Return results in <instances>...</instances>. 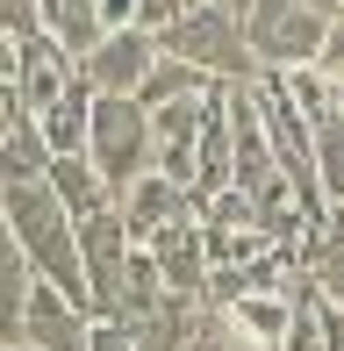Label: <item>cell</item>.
<instances>
[{"label": "cell", "instance_id": "1", "mask_svg": "<svg viewBox=\"0 0 344 351\" xmlns=\"http://www.w3.org/2000/svg\"><path fill=\"white\" fill-rule=\"evenodd\" d=\"M0 215H8L14 244L29 251V265H36V280L65 287L79 308H93L86 294V258H79V215L58 201L51 180H29V186H0Z\"/></svg>", "mask_w": 344, "mask_h": 351}, {"label": "cell", "instance_id": "2", "mask_svg": "<svg viewBox=\"0 0 344 351\" xmlns=\"http://www.w3.org/2000/svg\"><path fill=\"white\" fill-rule=\"evenodd\" d=\"M165 51L186 58V65H201V72H215L223 86H251V79H265V65L251 58V36H244V14L223 8V0H194V8L165 29Z\"/></svg>", "mask_w": 344, "mask_h": 351}, {"label": "cell", "instance_id": "3", "mask_svg": "<svg viewBox=\"0 0 344 351\" xmlns=\"http://www.w3.org/2000/svg\"><path fill=\"white\" fill-rule=\"evenodd\" d=\"M86 158L101 165V180L115 186V194L130 180H144V172H158V130H151V108L136 101V93H101V101H93Z\"/></svg>", "mask_w": 344, "mask_h": 351}, {"label": "cell", "instance_id": "4", "mask_svg": "<svg viewBox=\"0 0 344 351\" xmlns=\"http://www.w3.org/2000/svg\"><path fill=\"white\" fill-rule=\"evenodd\" d=\"M337 14L308 8V0H251L244 8V36H251V58L265 72H294V65H316L323 43H330Z\"/></svg>", "mask_w": 344, "mask_h": 351}, {"label": "cell", "instance_id": "5", "mask_svg": "<svg viewBox=\"0 0 344 351\" xmlns=\"http://www.w3.org/2000/svg\"><path fill=\"white\" fill-rule=\"evenodd\" d=\"M144 237L122 222V208H101L79 222V258H86V294H93V315H115L122 287H130V258Z\"/></svg>", "mask_w": 344, "mask_h": 351}, {"label": "cell", "instance_id": "6", "mask_svg": "<svg viewBox=\"0 0 344 351\" xmlns=\"http://www.w3.org/2000/svg\"><path fill=\"white\" fill-rule=\"evenodd\" d=\"M158 58H165V36L144 29V22H130V29H108V36L79 58V79L93 93H144V79H151Z\"/></svg>", "mask_w": 344, "mask_h": 351}, {"label": "cell", "instance_id": "7", "mask_svg": "<svg viewBox=\"0 0 344 351\" xmlns=\"http://www.w3.org/2000/svg\"><path fill=\"white\" fill-rule=\"evenodd\" d=\"M151 244V258H158V273H165V294H180V301H208V280H215V265H208V244H201V215H180V222H165L158 237H144Z\"/></svg>", "mask_w": 344, "mask_h": 351}, {"label": "cell", "instance_id": "8", "mask_svg": "<svg viewBox=\"0 0 344 351\" xmlns=\"http://www.w3.org/2000/svg\"><path fill=\"white\" fill-rule=\"evenodd\" d=\"M22 344H36V351H93V308H79L65 287L36 280V294H29V323H22Z\"/></svg>", "mask_w": 344, "mask_h": 351}, {"label": "cell", "instance_id": "9", "mask_svg": "<svg viewBox=\"0 0 344 351\" xmlns=\"http://www.w3.org/2000/svg\"><path fill=\"white\" fill-rule=\"evenodd\" d=\"M72 79H79V58H72L58 36H29V43H22V58H14V93H22L29 115H43Z\"/></svg>", "mask_w": 344, "mask_h": 351}, {"label": "cell", "instance_id": "10", "mask_svg": "<svg viewBox=\"0 0 344 351\" xmlns=\"http://www.w3.org/2000/svg\"><path fill=\"white\" fill-rule=\"evenodd\" d=\"M115 208H122V222H130L136 237H158L165 222L194 215V194H186L172 172H144V180H130V186L115 194Z\"/></svg>", "mask_w": 344, "mask_h": 351}, {"label": "cell", "instance_id": "11", "mask_svg": "<svg viewBox=\"0 0 344 351\" xmlns=\"http://www.w3.org/2000/svg\"><path fill=\"white\" fill-rule=\"evenodd\" d=\"M215 308L237 315V330L258 351H287L294 337V287H273V294H237V301H215Z\"/></svg>", "mask_w": 344, "mask_h": 351}, {"label": "cell", "instance_id": "12", "mask_svg": "<svg viewBox=\"0 0 344 351\" xmlns=\"http://www.w3.org/2000/svg\"><path fill=\"white\" fill-rule=\"evenodd\" d=\"M29 294H36V265H29V251L14 244L8 215H0V344H22Z\"/></svg>", "mask_w": 344, "mask_h": 351}, {"label": "cell", "instance_id": "13", "mask_svg": "<svg viewBox=\"0 0 344 351\" xmlns=\"http://www.w3.org/2000/svg\"><path fill=\"white\" fill-rule=\"evenodd\" d=\"M58 165V143L43 136L36 115H22L8 136H0V186H29V180H51Z\"/></svg>", "mask_w": 344, "mask_h": 351}, {"label": "cell", "instance_id": "14", "mask_svg": "<svg viewBox=\"0 0 344 351\" xmlns=\"http://www.w3.org/2000/svg\"><path fill=\"white\" fill-rule=\"evenodd\" d=\"M302 280L316 287L323 301L344 308V215H323L316 230L302 237Z\"/></svg>", "mask_w": 344, "mask_h": 351}, {"label": "cell", "instance_id": "15", "mask_svg": "<svg viewBox=\"0 0 344 351\" xmlns=\"http://www.w3.org/2000/svg\"><path fill=\"white\" fill-rule=\"evenodd\" d=\"M51 186H58V201H65L79 222L101 215V208H115V186L101 180V165H93L86 151H65V158H58V165H51Z\"/></svg>", "mask_w": 344, "mask_h": 351}, {"label": "cell", "instance_id": "16", "mask_svg": "<svg viewBox=\"0 0 344 351\" xmlns=\"http://www.w3.org/2000/svg\"><path fill=\"white\" fill-rule=\"evenodd\" d=\"M93 101H101V93H93L86 79H72V86L36 115V122H43V136L58 143V158H65V151H86V136H93Z\"/></svg>", "mask_w": 344, "mask_h": 351}, {"label": "cell", "instance_id": "17", "mask_svg": "<svg viewBox=\"0 0 344 351\" xmlns=\"http://www.w3.org/2000/svg\"><path fill=\"white\" fill-rule=\"evenodd\" d=\"M43 36H58L72 58H86L93 43L108 36V22H101V0H43Z\"/></svg>", "mask_w": 344, "mask_h": 351}, {"label": "cell", "instance_id": "18", "mask_svg": "<svg viewBox=\"0 0 344 351\" xmlns=\"http://www.w3.org/2000/svg\"><path fill=\"white\" fill-rule=\"evenodd\" d=\"M194 301H180V294H165L151 315H136L130 323V337H136V351H186V337H194Z\"/></svg>", "mask_w": 344, "mask_h": 351}, {"label": "cell", "instance_id": "19", "mask_svg": "<svg viewBox=\"0 0 344 351\" xmlns=\"http://www.w3.org/2000/svg\"><path fill=\"white\" fill-rule=\"evenodd\" d=\"M223 86V79L215 72H201V65H186V58H158V65H151V79H144V93H136V101L144 108H165V101H186V93H215Z\"/></svg>", "mask_w": 344, "mask_h": 351}, {"label": "cell", "instance_id": "20", "mask_svg": "<svg viewBox=\"0 0 344 351\" xmlns=\"http://www.w3.org/2000/svg\"><path fill=\"white\" fill-rule=\"evenodd\" d=\"M186 351H258V344L237 330V315H230V308L201 301V315H194V337H186Z\"/></svg>", "mask_w": 344, "mask_h": 351}, {"label": "cell", "instance_id": "21", "mask_svg": "<svg viewBox=\"0 0 344 351\" xmlns=\"http://www.w3.org/2000/svg\"><path fill=\"white\" fill-rule=\"evenodd\" d=\"M0 29H8L14 43L43 36V0H0Z\"/></svg>", "mask_w": 344, "mask_h": 351}, {"label": "cell", "instance_id": "22", "mask_svg": "<svg viewBox=\"0 0 344 351\" xmlns=\"http://www.w3.org/2000/svg\"><path fill=\"white\" fill-rule=\"evenodd\" d=\"M186 8H194V0H136V22H144V29H158V36H165V29L180 22Z\"/></svg>", "mask_w": 344, "mask_h": 351}, {"label": "cell", "instance_id": "23", "mask_svg": "<svg viewBox=\"0 0 344 351\" xmlns=\"http://www.w3.org/2000/svg\"><path fill=\"white\" fill-rule=\"evenodd\" d=\"M93 351H136L130 323H115V315H93Z\"/></svg>", "mask_w": 344, "mask_h": 351}, {"label": "cell", "instance_id": "24", "mask_svg": "<svg viewBox=\"0 0 344 351\" xmlns=\"http://www.w3.org/2000/svg\"><path fill=\"white\" fill-rule=\"evenodd\" d=\"M22 115H29V108H22V93H14V79H0V136H8Z\"/></svg>", "mask_w": 344, "mask_h": 351}, {"label": "cell", "instance_id": "25", "mask_svg": "<svg viewBox=\"0 0 344 351\" xmlns=\"http://www.w3.org/2000/svg\"><path fill=\"white\" fill-rule=\"evenodd\" d=\"M14 58H22V43H14L8 29H0V79H14Z\"/></svg>", "mask_w": 344, "mask_h": 351}, {"label": "cell", "instance_id": "26", "mask_svg": "<svg viewBox=\"0 0 344 351\" xmlns=\"http://www.w3.org/2000/svg\"><path fill=\"white\" fill-rule=\"evenodd\" d=\"M308 8H323V14H344V0H308Z\"/></svg>", "mask_w": 344, "mask_h": 351}, {"label": "cell", "instance_id": "27", "mask_svg": "<svg viewBox=\"0 0 344 351\" xmlns=\"http://www.w3.org/2000/svg\"><path fill=\"white\" fill-rule=\"evenodd\" d=\"M223 8H237V14H244V8H251V0H223Z\"/></svg>", "mask_w": 344, "mask_h": 351}, {"label": "cell", "instance_id": "28", "mask_svg": "<svg viewBox=\"0 0 344 351\" xmlns=\"http://www.w3.org/2000/svg\"><path fill=\"white\" fill-rule=\"evenodd\" d=\"M0 351H36V344H0Z\"/></svg>", "mask_w": 344, "mask_h": 351}]
</instances>
